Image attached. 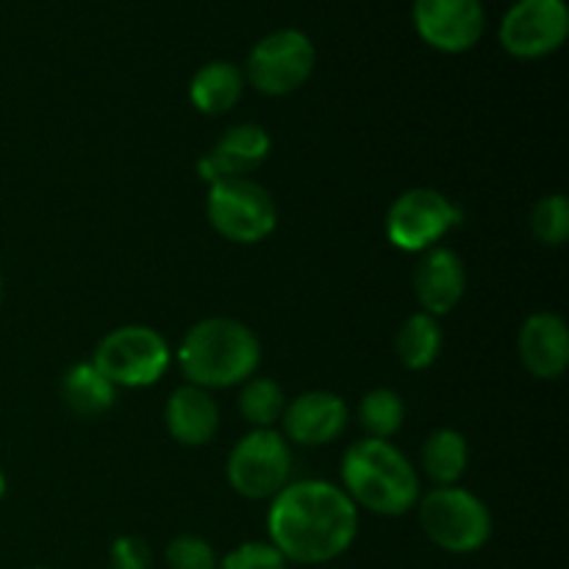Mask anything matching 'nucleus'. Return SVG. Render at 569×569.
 <instances>
[{"label": "nucleus", "instance_id": "412c9836", "mask_svg": "<svg viewBox=\"0 0 569 569\" xmlns=\"http://www.w3.org/2000/svg\"><path fill=\"white\" fill-rule=\"evenodd\" d=\"M283 409H287V398H283L281 383L272 378H253L244 381L242 395H239V411L244 420L256 428H272L281 420Z\"/></svg>", "mask_w": 569, "mask_h": 569}, {"label": "nucleus", "instance_id": "5701e85b", "mask_svg": "<svg viewBox=\"0 0 569 569\" xmlns=\"http://www.w3.org/2000/svg\"><path fill=\"white\" fill-rule=\"evenodd\" d=\"M531 231L548 248H559L569 237V200L565 194H548L531 211Z\"/></svg>", "mask_w": 569, "mask_h": 569}, {"label": "nucleus", "instance_id": "1a4fd4ad", "mask_svg": "<svg viewBox=\"0 0 569 569\" xmlns=\"http://www.w3.org/2000/svg\"><path fill=\"white\" fill-rule=\"evenodd\" d=\"M461 222V209L437 189H409L392 203L387 214L389 242L406 253L437 248L439 239Z\"/></svg>", "mask_w": 569, "mask_h": 569}, {"label": "nucleus", "instance_id": "2eb2a0df", "mask_svg": "<svg viewBox=\"0 0 569 569\" xmlns=\"http://www.w3.org/2000/svg\"><path fill=\"white\" fill-rule=\"evenodd\" d=\"M467 287V272L459 256L450 248L426 250L415 272V292L426 315L442 317L461 300Z\"/></svg>", "mask_w": 569, "mask_h": 569}, {"label": "nucleus", "instance_id": "bb28decb", "mask_svg": "<svg viewBox=\"0 0 569 569\" xmlns=\"http://www.w3.org/2000/svg\"><path fill=\"white\" fill-rule=\"evenodd\" d=\"M6 487H9V481H6V472H3V467H0V500H3Z\"/></svg>", "mask_w": 569, "mask_h": 569}, {"label": "nucleus", "instance_id": "a211bd4d", "mask_svg": "<svg viewBox=\"0 0 569 569\" xmlns=\"http://www.w3.org/2000/svg\"><path fill=\"white\" fill-rule=\"evenodd\" d=\"M244 76L231 61H209L200 67L189 83V100L203 114H226L239 103Z\"/></svg>", "mask_w": 569, "mask_h": 569}, {"label": "nucleus", "instance_id": "a878e982", "mask_svg": "<svg viewBox=\"0 0 569 569\" xmlns=\"http://www.w3.org/2000/svg\"><path fill=\"white\" fill-rule=\"evenodd\" d=\"M111 569H150V545L144 542L142 537H117L114 545H111Z\"/></svg>", "mask_w": 569, "mask_h": 569}, {"label": "nucleus", "instance_id": "dca6fc26", "mask_svg": "<svg viewBox=\"0 0 569 569\" xmlns=\"http://www.w3.org/2000/svg\"><path fill=\"white\" fill-rule=\"evenodd\" d=\"M164 420L167 431L172 433L176 442L187 445V448H200V445H206L217 433L220 409H217L209 389L189 383V387L176 389L172 398L167 400Z\"/></svg>", "mask_w": 569, "mask_h": 569}, {"label": "nucleus", "instance_id": "9b49d317", "mask_svg": "<svg viewBox=\"0 0 569 569\" xmlns=\"http://www.w3.org/2000/svg\"><path fill=\"white\" fill-rule=\"evenodd\" d=\"M411 17L422 42L439 53H467L487 28L481 0H415Z\"/></svg>", "mask_w": 569, "mask_h": 569}, {"label": "nucleus", "instance_id": "f03ea898", "mask_svg": "<svg viewBox=\"0 0 569 569\" xmlns=\"http://www.w3.org/2000/svg\"><path fill=\"white\" fill-rule=\"evenodd\" d=\"M261 361V345L244 322L209 317L192 326L178 348V365L192 387L226 389L244 383Z\"/></svg>", "mask_w": 569, "mask_h": 569}, {"label": "nucleus", "instance_id": "c85d7f7f", "mask_svg": "<svg viewBox=\"0 0 569 569\" xmlns=\"http://www.w3.org/2000/svg\"><path fill=\"white\" fill-rule=\"evenodd\" d=\"M31 569H50V567H31Z\"/></svg>", "mask_w": 569, "mask_h": 569}, {"label": "nucleus", "instance_id": "f257e3e1", "mask_svg": "<svg viewBox=\"0 0 569 569\" xmlns=\"http://www.w3.org/2000/svg\"><path fill=\"white\" fill-rule=\"evenodd\" d=\"M270 545L292 565H328L348 553L359 533V509L328 481L287 483L267 515Z\"/></svg>", "mask_w": 569, "mask_h": 569}, {"label": "nucleus", "instance_id": "f8f14e48", "mask_svg": "<svg viewBox=\"0 0 569 569\" xmlns=\"http://www.w3.org/2000/svg\"><path fill=\"white\" fill-rule=\"evenodd\" d=\"M281 422L287 439L306 445V448H317V445L333 442L345 431V426H348V406H345L339 395L315 389V392L298 395L283 409Z\"/></svg>", "mask_w": 569, "mask_h": 569}, {"label": "nucleus", "instance_id": "4468645a", "mask_svg": "<svg viewBox=\"0 0 569 569\" xmlns=\"http://www.w3.org/2000/svg\"><path fill=\"white\" fill-rule=\"evenodd\" d=\"M517 350H520V361L533 378L553 381V378L565 376L569 365L567 322L553 311H537L522 322Z\"/></svg>", "mask_w": 569, "mask_h": 569}, {"label": "nucleus", "instance_id": "423d86ee", "mask_svg": "<svg viewBox=\"0 0 569 569\" xmlns=\"http://www.w3.org/2000/svg\"><path fill=\"white\" fill-rule=\"evenodd\" d=\"M92 365L114 387L142 389L167 372L170 345L150 326H122L100 339Z\"/></svg>", "mask_w": 569, "mask_h": 569}, {"label": "nucleus", "instance_id": "9d476101", "mask_svg": "<svg viewBox=\"0 0 569 569\" xmlns=\"http://www.w3.org/2000/svg\"><path fill=\"white\" fill-rule=\"evenodd\" d=\"M565 0H517L500 22V44L515 59H542L567 42Z\"/></svg>", "mask_w": 569, "mask_h": 569}, {"label": "nucleus", "instance_id": "393cba45", "mask_svg": "<svg viewBox=\"0 0 569 569\" xmlns=\"http://www.w3.org/2000/svg\"><path fill=\"white\" fill-rule=\"evenodd\" d=\"M287 565L270 542H244L217 561V569H287Z\"/></svg>", "mask_w": 569, "mask_h": 569}, {"label": "nucleus", "instance_id": "ddd939ff", "mask_svg": "<svg viewBox=\"0 0 569 569\" xmlns=\"http://www.w3.org/2000/svg\"><path fill=\"white\" fill-rule=\"evenodd\" d=\"M270 148L272 139L264 128L242 122V126L228 128L217 139L214 148L198 161V170L203 181H209V187L222 178H244L270 156Z\"/></svg>", "mask_w": 569, "mask_h": 569}, {"label": "nucleus", "instance_id": "f3484780", "mask_svg": "<svg viewBox=\"0 0 569 569\" xmlns=\"http://www.w3.org/2000/svg\"><path fill=\"white\" fill-rule=\"evenodd\" d=\"M61 400L81 420H94V417L111 411L117 400V387L92 361H83V365L70 367L67 376L61 378Z\"/></svg>", "mask_w": 569, "mask_h": 569}, {"label": "nucleus", "instance_id": "6ab92c4d", "mask_svg": "<svg viewBox=\"0 0 569 569\" xmlns=\"http://www.w3.org/2000/svg\"><path fill=\"white\" fill-rule=\"evenodd\" d=\"M420 459L433 483H439V487H453L465 476L470 450H467V439L459 431H453V428H439V431H433L426 439Z\"/></svg>", "mask_w": 569, "mask_h": 569}, {"label": "nucleus", "instance_id": "4be33fe9", "mask_svg": "<svg viewBox=\"0 0 569 569\" xmlns=\"http://www.w3.org/2000/svg\"><path fill=\"white\" fill-rule=\"evenodd\" d=\"M361 428L370 433V439H389L400 431L406 420V406L398 392L392 389H372L361 398L359 406Z\"/></svg>", "mask_w": 569, "mask_h": 569}, {"label": "nucleus", "instance_id": "cd10ccee", "mask_svg": "<svg viewBox=\"0 0 569 569\" xmlns=\"http://www.w3.org/2000/svg\"><path fill=\"white\" fill-rule=\"evenodd\" d=\"M0 300H3V276H0Z\"/></svg>", "mask_w": 569, "mask_h": 569}, {"label": "nucleus", "instance_id": "aec40b11", "mask_svg": "<svg viewBox=\"0 0 569 569\" xmlns=\"http://www.w3.org/2000/svg\"><path fill=\"white\" fill-rule=\"evenodd\" d=\"M395 350H398V359L403 361V367L428 370L442 350V328H439L437 317L426 315V311L411 315L395 337Z\"/></svg>", "mask_w": 569, "mask_h": 569}, {"label": "nucleus", "instance_id": "b1692460", "mask_svg": "<svg viewBox=\"0 0 569 569\" xmlns=\"http://www.w3.org/2000/svg\"><path fill=\"white\" fill-rule=\"evenodd\" d=\"M167 567L170 569H217V553L203 537L181 533L167 545Z\"/></svg>", "mask_w": 569, "mask_h": 569}, {"label": "nucleus", "instance_id": "20e7f679", "mask_svg": "<svg viewBox=\"0 0 569 569\" xmlns=\"http://www.w3.org/2000/svg\"><path fill=\"white\" fill-rule=\"evenodd\" d=\"M420 526L426 537L448 553H472L492 537L487 503L459 487L431 489L420 503Z\"/></svg>", "mask_w": 569, "mask_h": 569}, {"label": "nucleus", "instance_id": "0eeeda50", "mask_svg": "<svg viewBox=\"0 0 569 569\" xmlns=\"http://www.w3.org/2000/svg\"><path fill=\"white\" fill-rule=\"evenodd\" d=\"M315 64L317 50L309 33L300 28H281L253 44L242 76L261 94L281 98L303 87L315 72Z\"/></svg>", "mask_w": 569, "mask_h": 569}, {"label": "nucleus", "instance_id": "6e6552de", "mask_svg": "<svg viewBox=\"0 0 569 569\" xmlns=\"http://www.w3.org/2000/svg\"><path fill=\"white\" fill-rule=\"evenodd\" d=\"M228 483L248 500L276 498L292 476V450L272 428H256L228 456Z\"/></svg>", "mask_w": 569, "mask_h": 569}, {"label": "nucleus", "instance_id": "39448f33", "mask_svg": "<svg viewBox=\"0 0 569 569\" xmlns=\"http://www.w3.org/2000/svg\"><path fill=\"white\" fill-rule=\"evenodd\" d=\"M206 214L220 237L253 244L270 237L278 226V206L261 183L250 178H222L211 183Z\"/></svg>", "mask_w": 569, "mask_h": 569}, {"label": "nucleus", "instance_id": "7ed1b4c3", "mask_svg": "<svg viewBox=\"0 0 569 569\" xmlns=\"http://www.w3.org/2000/svg\"><path fill=\"white\" fill-rule=\"evenodd\" d=\"M345 492L356 509L381 517H400L420 498V481L411 461L389 439H361L342 459Z\"/></svg>", "mask_w": 569, "mask_h": 569}]
</instances>
